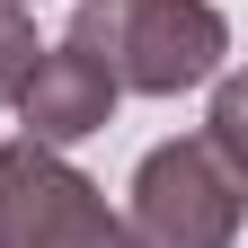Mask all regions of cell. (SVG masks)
Listing matches in <instances>:
<instances>
[{
	"label": "cell",
	"instance_id": "cell-1",
	"mask_svg": "<svg viewBox=\"0 0 248 248\" xmlns=\"http://www.w3.org/2000/svg\"><path fill=\"white\" fill-rule=\"evenodd\" d=\"M71 45L133 98H177L231 62V18L213 0H80Z\"/></svg>",
	"mask_w": 248,
	"mask_h": 248
},
{
	"label": "cell",
	"instance_id": "cell-2",
	"mask_svg": "<svg viewBox=\"0 0 248 248\" xmlns=\"http://www.w3.org/2000/svg\"><path fill=\"white\" fill-rule=\"evenodd\" d=\"M0 248H142L124 213L45 142H0Z\"/></svg>",
	"mask_w": 248,
	"mask_h": 248
},
{
	"label": "cell",
	"instance_id": "cell-3",
	"mask_svg": "<svg viewBox=\"0 0 248 248\" xmlns=\"http://www.w3.org/2000/svg\"><path fill=\"white\" fill-rule=\"evenodd\" d=\"M239 195H248V177L222 169L195 133H186V142L142 151L124 231H133L142 248H231L239 239Z\"/></svg>",
	"mask_w": 248,
	"mask_h": 248
},
{
	"label": "cell",
	"instance_id": "cell-4",
	"mask_svg": "<svg viewBox=\"0 0 248 248\" xmlns=\"http://www.w3.org/2000/svg\"><path fill=\"white\" fill-rule=\"evenodd\" d=\"M115 98L124 89L89 62L71 36L62 45H45L36 53V71H27V89H18V115H27V142H45V151H62V142H89V133H107L115 124Z\"/></svg>",
	"mask_w": 248,
	"mask_h": 248
},
{
	"label": "cell",
	"instance_id": "cell-5",
	"mask_svg": "<svg viewBox=\"0 0 248 248\" xmlns=\"http://www.w3.org/2000/svg\"><path fill=\"white\" fill-rule=\"evenodd\" d=\"M195 142H204L222 169H239V177H248V89H239L231 71H213V124H204Z\"/></svg>",
	"mask_w": 248,
	"mask_h": 248
},
{
	"label": "cell",
	"instance_id": "cell-6",
	"mask_svg": "<svg viewBox=\"0 0 248 248\" xmlns=\"http://www.w3.org/2000/svg\"><path fill=\"white\" fill-rule=\"evenodd\" d=\"M36 18H27V0H0V98H18L27 71H36Z\"/></svg>",
	"mask_w": 248,
	"mask_h": 248
}]
</instances>
